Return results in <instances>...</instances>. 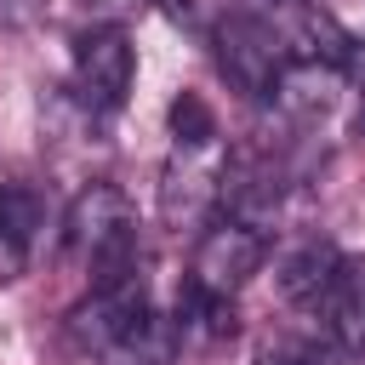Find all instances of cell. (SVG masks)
Wrapping results in <instances>:
<instances>
[{
    "instance_id": "5",
    "label": "cell",
    "mask_w": 365,
    "mask_h": 365,
    "mask_svg": "<svg viewBox=\"0 0 365 365\" xmlns=\"http://www.w3.org/2000/svg\"><path fill=\"white\" fill-rule=\"evenodd\" d=\"M131 74H137V51H131V40H125L120 23H91L74 40V103L86 114L103 120V114L125 108Z\"/></svg>"
},
{
    "instance_id": "1",
    "label": "cell",
    "mask_w": 365,
    "mask_h": 365,
    "mask_svg": "<svg viewBox=\"0 0 365 365\" xmlns=\"http://www.w3.org/2000/svg\"><path fill=\"white\" fill-rule=\"evenodd\" d=\"M63 245L74 262H86V274H108L125 262H143L137 245V211L114 182H91L80 188V200L63 217Z\"/></svg>"
},
{
    "instance_id": "2",
    "label": "cell",
    "mask_w": 365,
    "mask_h": 365,
    "mask_svg": "<svg viewBox=\"0 0 365 365\" xmlns=\"http://www.w3.org/2000/svg\"><path fill=\"white\" fill-rule=\"evenodd\" d=\"M205 46H211V57H217V68H222V80H228L234 91H245V97H257V103H274V86H279V74L291 68V51H285V40H279L257 11L234 6Z\"/></svg>"
},
{
    "instance_id": "13",
    "label": "cell",
    "mask_w": 365,
    "mask_h": 365,
    "mask_svg": "<svg viewBox=\"0 0 365 365\" xmlns=\"http://www.w3.org/2000/svg\"><path fill=\"white\" fill-rule=\"evenodd\" d=\"M86 6H91L103 23H120L125 11H137V6H148V0H86Z\"/></svg>"
},
{
    "instance_id": "14",
    "label": "cell",
    "mask_w": 365,
    "mask_h": 365,
    "mask_svg": "<svg viewBox=\"0 0 365 365\" xmlns=\"http://www.w3.org/2000/svg\"><path fill=\"white\" fill-rule=\"evenodd\" d=\"M342 74H348V80L365 91V40H354V51H348V68H342Z\"/></svg>"
},
{
    "instance_id": "9",
    "label": "cell",
    "mask_w": 365,
    "mask_h": 365,
    "mask_svg": "<svg viewBox=\"0 0 365 365\" xmlns=\"http://www.w3.org/2000/svg\"><path fill=\"white\" fill-rule=\"evenodd\" d=\"M251 365H354V359L325 331H314V336H274V342H262Z\"/></svg>"
},
{
    "instance_id": "3",
    "label": "cell",
    "mask_w": 365,
    "mask_h": 365,
    "mask_svg": "<svg viewBox=\"0 0 365 365\" xmlns=\"http://www.w3.org/2000/svg\"><path fill=\"white\" fill-rule=\"evenodd\" d=\"M222 165H228V148L222 137L211 143H171V160L160 171V217L165 228H205L217 217V200H222Z\"/></svg>"
},
{
    "instance_id": "8",
    "label": "cell",
    "mask_w": 365,
    "mask_h": 365,
    "mask_svg": "<svg viewBox=\"0 0 365 365\" xmlns=\"http://www.w3.org/2000/svg\"><path fill=\"white\" fill-rule=\"evenodd\" d=\"M46 228V194L34 182H0V279H11Z\"/></svg>"
},
{
    "instance_id": "10",
    "label": "cell",
    "mask_w": 365,
    "mask_h": 365,
    "mask_svg": "<svg viewBox=\"0 0 365 365\" xmlns=\"http://www.w3.org/2000/svg\"><path fill=\"white\" fill-rule=\"evenodd\" d=\"M154 6H160L182 34H194V40H211V34H217V23L234 11L228 0H154Z\"/></svg>"
},
{
    "instance_id": "7",
    "label": "cell",
    "mask_w": 365,
    "mask_h": 365,
    "mask_svg": "<svg viewBox=\"0 0 365 365\" xmlns=\"http://www.w3.org/2000/svg\"><path fill=\"white\" fill-rule=\"evenodd\" d=\"M336 268H342V251L331 240H302V245H291L279 257V297L291 308H302V314H319Z\"/></svg>"
},
{
    "instance_id": "11",
    "label": "cell",
    "mask_w": 365,
    "mask_h": 365,
    "mask_svg": "<svg viewBox=\"0 0 365 365\" xmlns=\"http://www.w3.org/2000/svg\"><path fill=\"white\" fill-rule=\"evenodd\" d=\"M217 137V114L205 108V97L182 91L171 103V143H211Z\"/></svg>"
},
{
    "instance_id": "4",
    "label": "cell",
    "mask_w": 365,
    "mask_h": 365,
    "mask_svg": "<svg viewBox=\"0 0 365 365\" xmlns=\"http://www.w3.org/2000/svg\"><path fill=\"white\" fill-rule=\"evenodd\" d=\"M262 257H268V234L251 228V222H240V217H228V211H217V217L194 234L188 279H194L200 291H211V297H240L245 279L262 268Z\"/></svg>"
},
{
    "instance_id": "12",
    "label": "cell",
    "mask_w": 365,
    "mask_h": 365,
    "mask_svg": "<svg viewBox=\"0 0 365 365\" xmlns=\"http://www.w3.org/2000/svg\"><path fill=\"white\" fill-rule=\"evenodd\" d=\"M46 0H0V29H23V23H40Z\"/></svg>"
},
{
    "instance_id": "6",
    "label": "cell",
    "mask_w": 365,
    "mask_h": 365,
    "mask_svg": "<svg viewBox=\"0 0 365 365\" xmlns=\"http://www.w3.org/2000/svg\"><path fill=\"white\" fill-rule=\"evenodd\" d=\"M314 319L348 359H365V257H342V268H336Z\"/></svg>"
}]
</instances>
